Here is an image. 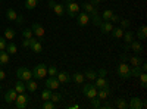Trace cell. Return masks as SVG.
I'll list each match as a JSON object with an SVG mask.
<instances>
[{
	"label": "cell",
	"mask_w": 147,
	"mask_h": 109,
	"mask_svg": "<svg viewBox=\"0 0 147 109\" xmlns=\"http://www.w3.org/2000/svg\"><path fill=\"white\" fill-rule=\"evenodd\" d=\"M91 16H93L94 25H100V22H102L100 19H102V18H100V15H99V12H97V14H94V15H91Z\"/></svg>",
	"instance_id": "ee69618b"
},
{
	"label": "cell",
	"mask_w": 147,
	"mask_h": 109,
	"mask_svg": "<svg viewBox=\"0 0 147 109\" xmlns=\"http://www.w3.org/2000/svg\"><path fill=\"white\" fill-rule=\"evenodd\" d=\"M28 102H30V97L27 94H24V93H18L16 96V99H15V106L18 109H25L28 106Z\"/></svg>",
	"instance_id": "277c9868"
},
{
	"label": "cell",
	"mask_w": 147,
	"mask_h": 109,
	"mask_svg": "<svg viewBox=\"0 0 147 109\" xmlns=\"http://www.w3.org/2000/svg\"><path fill=\"white\" fill-rule=\"evenodd\" d=\"M66 10H68V15H69L71 18H75L77 14L80 12V5H78L77 2H68Z\"/></svg>",
	"instance_id": "52a82bcc"
},
{
	"label": "cell",
	"mask_w": 147,
	"mask_h": 109,
	"mask_svg": "<svg viewBox=\"0 0 147 109\" xmlns=\"http://www.w3.org/2000/svg\"><path fill=\"white\" fill-rule=\"evenodd\" d=\"M46 87L47 89H50V90H57L60 87V83L56 77H49L46 80Z\"/></svg>",
	"instance_id": "30bf717a"
},
{
	"label": "cell",
	"mask_w": 147,
	"mask_h": 109,
	"mask_svg": "<svg viewBox=\"0 0 147 109\" xmlns=\"http://www.w3.org/2000/svg\"><path fill=\"white\" fill-rule=\"evenodd\" d=\"M84 78H87V80H90V81H94V80L97 78V72L93 71V69H87V71L84 72Z\"/></svg>",
	"instance_id": "83f0119b"
},
{
	"label": "cell",
	"mask_w": 147,
	"mask_h": 109,
	"mask_svg": "<svg viewBox=\"0 0 147 109\" xmlns=\"http://www.w3.org/2000/svg\"><path fill=\"white\" fill-rule=\"evenodd\" d=\"M112 28H113V24L110 22V21H102L100 22V31H102V34L110 32V31H112Z\"/></svg>",
	"instance_id": "5bb4252c"
},
{
	"label": "cell",
	"mask_w": 147,
	"mask_h": 109,
	"mask_svg": "<svg viewBox=\"0 0 147 109\" xmlns=\"http://www.w3.org/2000/svg\"><path fill=\"white\" fill-rule=\"evenodd\" d=\"M94 81H96V83H94V86H96L97 90H99V89H105V87H109V83L106 81L105 77H97Z\"/></svg>",
	"instance_id": "ac0fdd59"
},
{
	"label": "cell",
	"mask_w": 147,
	"mask_h": 109,
	"mask_svg": "<svg viewBox=\"0 0 147 109\" xmlns=\"http://www.w3.org/2000/svg\"><path fill=\"white\" fill-rule=\"evenodd\" d=\"M140 77V81H141V87H146V83H147V74L146 72H141L138 75Z\"/></svg>",
	"instance_id": "7bdbcfd3"
},
{
	"label": "cell",
	"mask_w": 147,
	"mask_h": 109,
	"mask_svg": "<svg viewBox=\"0 0 147 109\" xmlns=\"http://www.w3.org/2000/svg\"><path fill=\"white\" fill-rule=\"evenodd\" d=\"M27 84H25V87H27V90H30L31 93L32 91H35L37 89H38V84H37V81H34L32 78L31 80H28V81H25Z\"/></svg>",
	"instance_id": "d4e9b609"
},
{
	"label": "cell",
	"mask_w": 147,
	"mask_h": 109,
	"mask_svg": "<svg viewBox=\"0 0 147 109\" xmlns=\"http://www.w3.org/2000/svg\"><path fill=\"white\" fill-rule=\"evenodd\" d=\"M119 19H121V18H119V16H118V15L115 14V12H113V15L110 16V19H109V21H110V22L113 24V22H119Z\"/></svg>",
	"instance_id": "bcb514c9"
},
{
	"label": "cell",
	"mask_w": 147,
	"mask_h": 109,
	"mask_svg": "<svg viewBox=\"0 0 147 109\" xmlns=\"http://www.w3.org/2000/svg\"><path fill=\"white\" fill-rule=\"evenodd\" d=\"M110 91H112V90H110L109 87L99 89V90H97V97H99L100 100H106V99L109 97V96H110Z\"/></svg>",
	"instance_id": "9a60e30c"
},
{
	"label": "cell",
	"mask_w": 147,
	"mask_h": 109,
	"mask_svg": "<svg viewBox=\"0 0 147 109\" xmlns=\"http://www.w3.org/2000/svg\"><path fill=\"white\" fill-rule=\"evenodd\" d=\"M6 78V74H5V71L3 69H0V80H5Z\"/></svg>",
	"instance_id": "f5cc1de1"
},
{
	"label": "cell",
	"mask_w": 147,
	"mask_h": 109,
	"mask_svg": "<svg viewBox=\"0 0 147 109\" xmlns=\"http://www.w3.org/2000/svg\"><path fill=\"white\" fill-rule=\"evenodd\" d=\"M141 72H143V71H141L140 66H131V68H129V74H131V77H137V78H138V75L141 74Z\"/></svg>",
	"instance_id": "d6a6232c"
},
{
	"label": "cell",
	"mask_w": 147,
	"mask_h": 109,
	"mask_svg": "<svg viewBox=\"0 0 147 109\" xmlns=\"http://www.w3.org/2000/svg\"><path fill=\"white\" fill-rule=\"evenodd\" d=\"M110 32H112V37L116 39V40L118 39H122V35H124V30H122L121 27H113Z\"/></svg>",
	"instance_id": "603a6c76"
},
{
	"label": "cell",
	"mask_w": 147,
	"mask_h": 109,
	"mask_svg": "<svg viewBox=\"0 0 147 109\" xmlns=\"http://www.w3.org/2000/svg\"><path fill=\"white\" fill-rule=\"evenodd\" d=\"M81 7H82V10L84 12H87V14L91 16V15H94V14H97V9H96V6L94 5H91V3H88V2H84L82 5H81Z\"/></svg>",
	"instance_id": "4fadbf2b"
},
{
	"label": "cell",
	"mask_w": 147,
	"mask_h": 109,
	"mask_svg": "<svg viewBox=\"0 0 147 109\" xmlns=\"http://www.w3.org/2000/svg\"><path fill=\"white\" fill-rule=\"evenodd\" d=\"M15 37V30L13 28H6L5 30V39L6 40H13Z\"/></svg>",
	"instance_id": "1f68e13d"
},
{
	"label": "cell",
	"mask_w": 147,
	"mask_h": 109,
	"mask_svg": "<svg viewBox=\"0 0 147 109\" xmlns=\"http://www.w3.org/2000/svg\"><path fill=\"white\" fill-rule=\"evenodd\" d=\"M103 2V0H91V5H94V6H97V5H100Z\"/></svg>",
	"instance_id": "816d5d0a"
},
{
	"label": "cell",
	"mask_w": 147,
	"mask_h": 109,
	"mask_svg": "<svg viewBox=\"0 0 147 109\" xmlns=\"http://www.w3.org/2000/svg\"><path fill=\"white\" fill-rule=\"evenodd\" d=\"M50 96H52V90H50V89H44V90L41 91L43 100H50Z\"/></svg>",
	"instance_id": "8d00e7d4"
},
{
	"label": "cell",
	"mask_w": 147,
	"mask_h": 109,
	"mask_svg": "<svg viewBox=\"0 0 147 109\" xmlns=\"http://www.w3.org/2000/svg\"><path fill=\"white\" fill-rule=\"evenodd\" d=\"M122 39H124L125 44H129V43L134 40V32H132V31H129V30H127V32L124 31V35H122Z\"/></svg>",
	"instance_id": "4316f807"
},
{
	"label": "cell",
	"mask_w": 147,
	"mask_h": 109,
	"mask_svg": "<svg viewBox=\"0 0 147 109\" xmlns=\"http://www.w3.org/2000/svg\"><path fill=\"white\" fill-rule=\"evenodd\" d=\"M30 49L34 52V53H41L43 52V44L40 40H37V39H30Z\"/></svg>",
	"instance_id": "ba28073f"
},
{
	"label": "cell",
	"mask_w": 147,
	"mask_h": 109,
	"mask_svg": "<svg viewBox=\"0 0 147 109\" xmlns=\"http://www.w3.org/2000/svg\"><path fill=\"white\" fill-rule=\"evenodd\" d=\"M37 5H38V0H25V7H27L28 10L35 9Z\"/></svg>",
	"instance_id": "836d02e7"
},
{
	"label": "cell",
	"mask_w": 147,
	"mask_h": 109,
	"mask_svg": "<svg viewBox=\"0 0 147 109\" xmlns=\"http://www.w3.org/2000/svg\"><path fill=\"white\" fill-rule=\"evenodd\" d=\"M16 77H18V80H21V81H28V80L32 78V72H31V69H28L27 66H19V68L16 69Z\"/></svg>",
	"instance_id": "7a4b0ae2"
},
{
	"label": "cell",
	"mask_w": 147,
	"mask_h": 109,
	"mask_svg": "<svg viewBox=\"0 0 147 109\" xmlns=\"http://www.w3.org/2000/svg\"><path fill=\"white\" fill-rule=\"evenodd\" d=\"M91 100V108H96V109H99V108H102V105H100V99L97 97H93V99H90Z\"/></svg>",
	"instance_id": "f35d334b"
},
{
	"label": "cell",
	"mask_w": 147,
	"mask_h": 109,
	"mask_svg": "<svg viewBox=\"0 0 147 109\" xmlns=\"http://www.w3.org/2000/svg\"><path fill=\"white\" fill-rule=\"evenodd\" d=\"M56 106V103H53L52 100H44L43 102V109H53Z\"/></svg>",
	"instance_id": "ab89813d"
},
{
	"label": "cell",
	"mask_w": 147,
	"mask_h": 109,
	"mask_svg": "<svg viewBox=\"0 0 147 109\" xmlns=\"http://www.w3.org/2000/svg\"><path fill=\"white\" fill-rule=\"evenodd\" d=\"M128 49H131L136 55H140L143 52V46H141V41L140 40H132L129 44H128Z\"/></svg>",
	"instance_id": "8fae6325"
},
{
	"label": "cell",
	"mask_w": 147,
	"mask_h": 109,
	"mask_svg": "<svg viewBox=\"0 0 147 109\" xmlns=\"http://www.w3.org/2000/svg\"><path fill=\"white\" fill-rule=\"evenodd\" d=\"M119 22H121V28L122 30H127V28H129V21L128 19H119Z\"/></svg>",
	"instance_id": "b9f144b4"
},
{
	"label": "cell",
	"mask_w": 147,
	"mask_h": 109,
	"mask_svg": "<svg viewBox=\"0 0 147 109\" xmlns=\"http://www.w3.org/2000/svg\"><path fill=\"white\" fill-rule=\"evenodd\" d=\"M68 2H75V0H65V3H68Z\"/></svg>",
	"instance_id": "11a10c76"
},
{
	"label": "cell",
	"mask_w": 147,
	"mask_h": 109,
	"mask_svg": "<svg viewBox=\"0 0 147 109\" xmlns=\"http://www.w3.org/2000/svg\"><path fill=\"white\" fill-rule=\"evenodd\" d=\"M106 74H107L106 68H100V69H99V72H97V75H100V77H106Z\"/></svg>",
	"instance_id": "7dc6e473"
},
{
	"label": "cell",
	"mask_w": 147,
	"mask_h": 109,
	"mask_svg": "<svg viewBox=\"0 0 147 109\" xmlns=\"http://www.w3.org/2000/svg\"><path fill=\"white\" fill-rule=\"evenodd\" d=\"M56 78L59 80V83H60V84H65V83H69V81H71V75L68 74V72H65V71L57 72Z\"/></svg>",
	"instance_id": "e0dca14e"
},
{
	"label": "cell",
	"mask_w": 147,
	"mask_h": 109,
	"mask_svg": "<svg viewBox=\"0 0 147 109\" xmlns=\"http://www.w3.org/2000/svg\"><path fill=\"white\" fill-rule=\"evenodd\" d=\"M75 19H77V24L80 27H85V25H88V22H90V15L87 14V12H80V14H77V16H75Z\"/></svg>",
	"instance_id": "8992f818"
},
{
	"label": "cell",
	"mask_w": 147,
	"mask_h": 109,
	"mask_svg": "<svg viewBox=\"0 0 147 109\" xmlns=\"http://www.w3.org/2000/svg\"><path fill=\"white\" fill-rule=\"evenodd\" d=\"M115 106H116L118 109H127V108H128L127 99H124V97H118V99L115 100Z\"/></svg>",
	"instance_id": "cb8c5ba5"
},
{
	"label": "cell",
	"mask_w": 147,
	"mask_h": 109,
	"mask_svg": "<svg viewBox=\"0 0 147 109\" xmlns=\"http://www.w3.org/2000/svg\"><path fill=\"white\" fill-rule=\"evenodd\" d=\"M52 10L55 12L57 16H62V15L65 14V5H62V3H56V5L53 6Z\"/></svg>",
	"instance_id": "44dd1931"
},
{
	"label": "cell",
	"mask_w": 147,
	"mask_h": 109,
	"mask_svg": "<svg viewBox=\"0 0 147 109\" xmlns=\"http://www.w3.org/2000/svg\"><path fill=\"white\" fill-rule=\"evenodd\" d=\"M137 37H138L140 41H143V40L147 39V27H146V25H141V27L138 28V31H137Z\"/></svg>",
	"instance_id": "ffe728a7"
},
{
	"label": "cell",
	"mask_w": 147,
	"mask_h": 109,
	"mask_svg": "<svg viewBox=\"0 0 147 109\" xmlns=\"http://www.w3.org/2000/svg\"><path fill=\"white\" fill-rule=\"evenodd\" d=\"M16 16H18V14L15 12V9L9 7V9H7V12H6V18H7L9 21H15V19H16Z\"/></svg>",
	"instance_id": "4dcf8cb0"
},
{
	"label": "cell",
	"mask_w": 147,
	"mask_h": 109,
	"mask_svg": "<svg viewBox=\"0 0 147 109\" xmlns=\"http://www.w3.org/2000/svg\"><path fill=\"white\" fill-rule=\"evenodd\" d=\"M0 89H2V87H0Z\"/></svg>",
	"instance_id": "9f6ffc18"
},
{
	"label": "cell",
	"mask_w": 147,
	"mask_h": 109,
	"mask_svg": "<svg viewBox=\"0 0 147 109\" xmlns=\"http://www.w3.org/2000/svg\"><path fill=\"white\" fill-rule=\"evenodd\" d=\"M57 68L55 65H50V66H47V75H50V77H56L57 75Z\"/></svg>",
	"instance_id": "e575fe53"
},
{
	"label": "cell",
	"mask_w": 147,
	"mask_h": 109,
	"mask_svg": "<svg viewBox=\"0 0 147 109\" xmlns=\"http://www.w3.org/2000/svg\"><path fill=\"white\" fill-rule=\"evenodd\" d=\"M22 46L25 47V49H28V47H30V39H24V41H22Z\"/></svg>",
	"instance_id": "c3c4849f"
},
{
	"label": "cell",
	"mask_w": 147,
	"mask_h": 109,
	"mask_svg": "<svg viewBox=\"0 0 147 109\" xmlns=\"http://www.w3.org/2000/svg\"><path fill=\"white\" fill-rule=\"evenodd\" d=\"M69 109H78L80 108V105H71V106H68Z\"/></svg>",
	"instance_id": "db71d44e"
},
{
	"label": "cell",
	"mask_w": 147,
	"mask_h": 109,
	"mask_svg": "<svg viewBox=\"0 0 147 109\" xmlns=\"http://www.w3.org/2000/svg\"><path fill=\"white\" fill-rule=\"evenodd\" d=\"M31 31H32V34H34L38 40H41V39L44 37V27L41 25V24H32Z\"/></svg>",
	"instance_id": "9c48e42d"
},
{
	"label": "cell",
	"mask_w": 147,
	"mask_h": 109,
	"mask_svg": "<svg viewBox=\"0 0 147 109\" xmlns=\"http://www.w3.org/2000/svg\"><path fill=\"white\" fill-rule=\"evenodd\" d=\"M82 93H84V96L87 99H93V97L97 96V89H96V86H93V84H84L82 86Z\"/></svg>",
	"instance_id": "5b68a950"
},
{
	"label": "cell",
	"mask_w": 147,
	"mask_h": 109,
	"mask_svg": "<svg viewBox=\"0 0 147 109\" xmlns=\"http://www.w3.org/2000/svg\"><path fill=\"white\" fill-rule=\"evenodd\" d=\"M9 64V53L5 50H0V66H5Z\"/></svg>",
	"instance_id": "7402d4cb"
},
{
	"label": "cell",
	"mask_w": 147,
	"mask_h": 109,
	"mask_svg": "<svg viewBox=\"0 0 147 109\" xmlns=\"http://www.w3.org/2000/svg\"><path fill=\"white\" fill-rule=\"evenodd\" d=\"M47 5H49V7H50V9H53V6L56 5V2H55V0H49Z\"/></svg>",
	"instance_id": "f907efd6"
},
{
	"label": "cell",
	"mask_w": 147,
	"mask_h": 109,
	"mask_svg": "<svg viewBox=\"0 0 147 109\" xmlns=\"http://www.w3.org/2000/svg\"><path fill=\"white\" fill-rule=\"evenodd\" d=\"M32 35H34V34H32L31 28H25V30L22 31V37H24V39H31Z\"/></svg>",
	"instance_id": "60d3db41"
},
{
	"label": "cell",
	"mask_w": 147,
	"mask_h": 109,
	"mask_svg": "<svg viewBox=\"0 0 147 109\" xmlns=\"http://www.w3.org/2000/svg\"><path fill=\"white\" fill-rule=\"evenodd\" d=\"M112 15H113V10H110V9H106V10L103 12V14H102V16H100V18H102L103 21H109V19H110V16H112Z\"/></svg>",
	"instance_id": "d590c367"
},
{
	"label": "cell",
	"mask_w": 147,
	"mask_h": 109,
	"mask_svg": "<svg viewBox=\"0 0 147 109\" xmlns=\"http://www.w3.org/2000/svg\"><path fill=\"white\" fill-rule=\"evenodd\" d=\"M71 80L75 81L77 84H82L85 78H84V74H82V72H75L74 75H71Z\"/></svg>",
	"instance_id": "484cf974"
},
{
	"label": "cell",
	"mask_w": 147,
	"mask_h": 109,
	"mask_svg": "<svg viewBox=\"0 0 147 109\" xmlns=\"http://www.w3.org/2000/svg\"><path fill=\"white\" fill-rule=\"evenodd\" d=\"M118 75H119L122 80H128V78H131V74H129V65L125 62V60H122V62L118 65Z\"/></svg>",
	"instance_id": "3957f363"
},
{
	"label": "cell",
	"mask_w": 147,
	"mask_h": 109,
	"mask_svg": "<svg viewBox=\"0 0 147 109\" xmlns=\"http://www.w3.org/2000/svg\"><path fill=\"white\" fill-rule=\"evenodd\" d=\"M15 90H16V93H24L27 90V87H25V81H21V80H18V83L15 84Z\"/></svg>",
	"instance_id": "f1b7e54d"
},
{
	"label": "cell",
	"mask_w": 147,
	"mask_h": 109,
	"mask_svg": "<svg viewBox=\"0 0 147 109\" xmlns=\"http://www.w3.org/2000/svg\"><path fill=\"white\" fill-rule=\"evenodd\" d=\"M50 100H52L53 103H57V102H60V100H62V94H59V93H53V91H52Z\"/></svg>",
	"instance_id": "74e56055"
},
{
	"label": "cell",
	"mask_w": 147,
	"mask_h": 109,
	"mask_svg": "<svg viewBox=\"0 0 147 109\" xmlns=\"http://www.w3.org/2000/svg\"><path fill=\"white\" fill-rule=\"evenodd\" d=\"M32 77L35 80H43L46 75H47V65L46 64H38L32 68Z\"/></svg>",
	"instance_id": "6da1fadb"
},
{
	"label": "cell",
	"mask_w": 147,
	"mask_h": 109,
	"mask_svg": "<svg viewBox=\"0 0 147 109\" xmlns=\"http://www.w3.org/2000/svg\"><path fill=\"white\" fill-rule=\"evenodd\" d=\"M128 62L131 64V66H140L141 62H143V59H141L138 55H136V56H128Z\"/></svg>",
	"instance_id": "d6986e66"
},
{
	"label": "cell",
	"mask_w": 147,
	"mask_h": 109,
	"mask_svg": "<svg viewBox=\"0 0 147 109\" xmlns=\"http://www.w3.org/2000/svg\"><path fill=\"white\" fill-rule=\"evenodd\" d=\"M5 50H7V52H9V55H15V53L18 52V47H16V44H15V43H12V41H10V43H7V44H6V49H5Z\"/></svg>",
	"instance_id": "f546056e"
},
{
	"label": "cell",
	"mask_w": 147,
	"mask_h": 109,
	"mask_svg": "<svg viewBox=\"0 0 147 109\" xmlns=\"http://www.w3.org/2000/svg\"><path fill=\"white\" fill-rule=\"evenodd\" d=\"M16 96H18V93H16L15 89H9V90L6 91V94H5V100H6V103H13L15 99H16Z\"/></svg>",
	"instance_id": "7c38bea8"
},
{
	"label": "cell",
	"mask_w": 147,
	"mask_h": 109,
	"mask_svg": "<svg viewBox=\"0 0 147 109\" xmlns=\"http://www.w3.org/2000/svg\"><path fill=\"white\" fill-rule=\"evenodd\" d=\"M15 22L18 24V25H21V24L24 22V18H22V15H18V16H16V19H15Z\"/></svg>",
	"instance_id": "681fc988"
},
{
	"label": "cell",
	"mask_w": 147,
	"mask_h": 109,
	"mask_svg": "<svg viewBox=\"0 0 147 109\" xmlns=\"http://www.w3.org/2000/svg\"><path fill=\"white\" fill-rule=\"evenodd\" d=\"M6 39L5 37H0V50H5L6 49Z\"/></svg>",
	"instance_id": "f6af8a7d"
},
{
	"label": "cell",
	"mask_w": 147,
	"mask_h": 109,
	"mask_svg": "<svg viewBox=\"0 0 147 109\" xmlns=\"http://www.w3.org/2000/svg\"><path fill=\"white\" fill-rule=\"evenodd\" d=\"M128 108H131V109H141V108H143V99H140V97H132L131 102L128 103Z\"/></svg>",
	"instance_id": "2e32d148"
}]
</instances>
